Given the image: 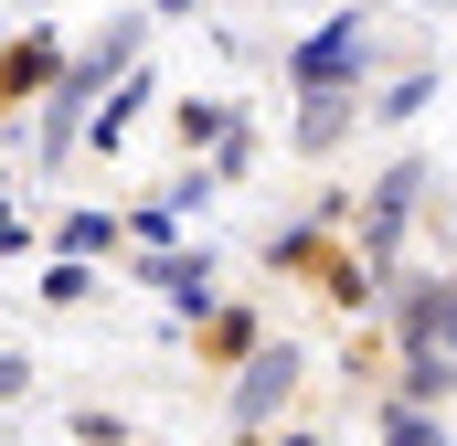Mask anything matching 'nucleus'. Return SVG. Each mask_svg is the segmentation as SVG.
Here are the masks:
<instances>
[{"label": "nucleus", "mask_w": 457, "mask_h": 446, "mask_svg": "<svg viewBox=\"0 0 457 446\" xmlns=\"http://www.w3.org/2000/svg\"><path fill=\"white\" fill-rule=\"evenodd\" d=\"M404 340H415V393H436V383L457 372V277L404 309Z\"/></svg>", "instance_id": "obj_1"}, {"label": "nucleus", "mask_w": 457, "mask_h": 446, "mask_svg": "<svg viewBox=\"0 0 457 446\" xmlns=\"http://www.w3.org/2000/svg\"><path fill=\"white\" fill-rule=\"evenodd\" d=\"M287 383H298V351H255V372H245V393H234V425H266V415L287 404Z\"/></svg>", "instance_id": "obj_2"}, {"label": "nucleus", "mask_w": 457, "mask_h": 446, "mask_svg": "<svg viewBox=\"0 0 457 446\" xmlns=\"http://www.w3.org/2000/svg\"><path fill=\"white\" fill-rule=\"evenodd\" d=\"M351 64H361V21H330L320 43H298V86H341Z\"/></svg>", "instance_id": "obj_3"}, {"label": "nucleus", "mask_w": 457, "mask_h": 446, "mask_svg": "<svg viewBox=\"0 0 457 446\" xmlns=\"http://www.w3.org/2000/svg\"><path fill=\"white\" fill-rule=\"evenodd\" d=\"M149 277H160V287H170V298H181V309H203V255H160V266H149Z\"/></svg>", "instance_id": "obj_4"}, {"label": "nucleus", "mask_w": 457, "mask_h": 446, "mask_svg": "<svg viewBox=\"0 0 457 446\" xmlns=\"http://www.w3.org/2000/svg\"><path fill=\"white\" fill-rule=\"evenodd\" d=\"M394 446H447V436H436L426 415H394Z\"/></svg>", "instance_id": "obj_5"}, {"label": "nucleus", "mask_w": 457, "mask_h": 446, "mask_svg": "<svg viewBox=\"0 0 457 446\" xmlns=\"http://www.w3.org/2000/svg\"><path fill=\"white\" fill-rule=\"evenodd\" d=\"M170 11H181V0H170Z\"/></svg>", "instance_id": "obj_6"}]
</instances>
